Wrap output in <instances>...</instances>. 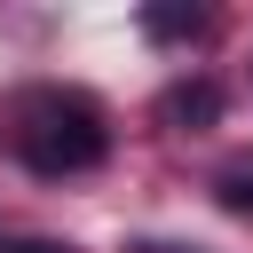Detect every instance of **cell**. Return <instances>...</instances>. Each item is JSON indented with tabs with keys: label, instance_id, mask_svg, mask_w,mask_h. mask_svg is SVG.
Here are the masks:
<instances>
[{
	"label": "cell",
	"instance_id": "obj_1",
	"mask_svg": "<svg viewBox=\"0 0 253 253\" xmlns=\"http://www.w3.org/2000/svg\"><path fill=\"white\" fill-rule=\"evenodd\" d=\"M16 150L32 174L63 182V174H95L111 158V126H103V103L79 95V87H40L16 119Z\"/></svg>",
	"mask_w": 253,
	"mask_h": 253
},
{
	"label": "cell",
	"instance_id": "obj_2",
	"mask_svg": "<svg viewBox=\"0 0 253 253\" xmlns=\"http://www.w3.org/2000/svg\"><path fill=\"white\" fill-rule=\"evenodd\" d=\"M213 119H221V87L213 79H174L158 95V126H174V134H206Z\"/></svg>",
	"mask_w": 253,
	"mask_h": 253
},
{
	"label": "cell",
	"instance_id": "obj_3",
	"mask_svg": "<svg viewBox=\"0 0 253 253\" xmlns=\"http://www.w3.org/2000/svg\"><path fill=\"white\" fill-rule=\"evenodd\" d=\"M213 206L237 213V221H253V150H237L229 166H213Z\"/></svg>",
	"mask_w": 253,
	"mask_h": 253
},
{
	"label": "cell",
	"instance_id": "obj_4",
	"mask_svg": "<svg viewBox=\"0 0 253 253\" xmlns=\"http://www.w3.org/2000/svg\"><path fill=\"white\" fill-rule=\"evenodd\" d=\"M142 32H150V40H198V32H206V8L158 0V8H142Z\"/></svg>",
	"mask_w": 253,
	"mask_h": 253
},
{
	"label": "cell",
	"instance_id": "obj_5",
	"mask_svg": "<svg viewBox=\"0 0 253 253\" xmlns=\"http://www.w3.org/2000/svg\"><path fill=\"white\" fill-rule=\"evenodd\" d=\"M0 253H71V245H55V237H24V245H0Z\"/></svg>",
	"mask_w": 253,
	"mask_h": 253
}]
</instances>
